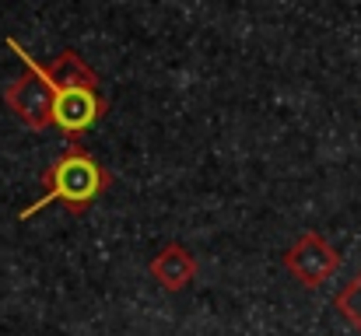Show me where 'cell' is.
I'll list each match as a JSON object with an SVG mask.
<instances>
[{"mask_svg": "<svg viewBox=\"0 0 361 336\" xmlns=\"http://www.w3.org/2000/svg\"><path fill=\"white\" fill-rule=\"evenodd\" d=\"M109 186H113V172L81 140H71L63 154H56L53 165L42 172V197L32 200L18 214V221H28L53 204H60L71 214H85L92 204H99L109 193Z\"/></svg>", "mask_w": 361, "mask_h": 336, "instance_id": "6da1fadb", "label": "cell"}, {"mask_svg": "<svg viewBox=\"0 0 361 336\" xmlns=\"http://www.w3.org/2000/svg\"><path fill=\"white\" fill-rule=\"evenodd\" d=\"M46 67V77L53 85V126L78 140L92 126H99L109 112V102L99 92V74L81 60L78 49H60Z\"/></svg>", "mask_w": 361, "mask_h": 336, "instance_id": "7a4b0ae2", "label": "cell"}, {"mask_svg": "<svg viewBox=\"0 0 361 336\" xmlns=\"http://www.w3.org/2000/svg\"><path fill=\"white\" fill-rule=\"evenodd\" d=\"M7 49L25 63V74L14 77L7 88H4V106L14 112L28 130H46L53 126V85L46 77V67L25 53V46L18 39L7 35Z\"/></svg>", "mask_w": 361, "mask_h": 336, "instance_id": "3957f363", "label": "cell"}, {"mask_svg": "<svg viewBox=\"0 0 361 336\" xmlns=\"http://www.w3.org/2000/svg\"><path fill=\"white\" fill-rule=\"evenodd\" d=\"M281 263L305 291H316L341 270V252L319 231H305V235L295 238V245L284 252Z\"/></svg>", "mask_w": 361, "mask_h": 336, "instance_id": "277c9868", "label": "cell"}, {"mask_svg": "<svg viewBox=\"0 0 361 336\" xmlns=\"http://www.w3.org/2000/svg\"><path fill=\"white\" fill-rule=\"evenodd\" d=\"M147 270H151V277L158 280V287L169 291V294H179V291H186V287L197 280V259H193V252H190L183 242H169V245L147 263Z\"/></svg>", "mask_w": 361, "mask_h": 336, "instance_id": "5b68a950", "label": "cell"}, {"mask_svg": "<svg viewBox=\"0 0 361 336\" xmlns=\"http://www.w3.org/2000/svg\"><path fill=\"white\" fill-rule=\"evenodd\" d=\"M334 309H337V316L361 336V270L334 294Z\"/></svg>", "mask_w": 361, "mask_h": 336, "instance_id": "8992f818", "label": "cell"}]
</instances>
